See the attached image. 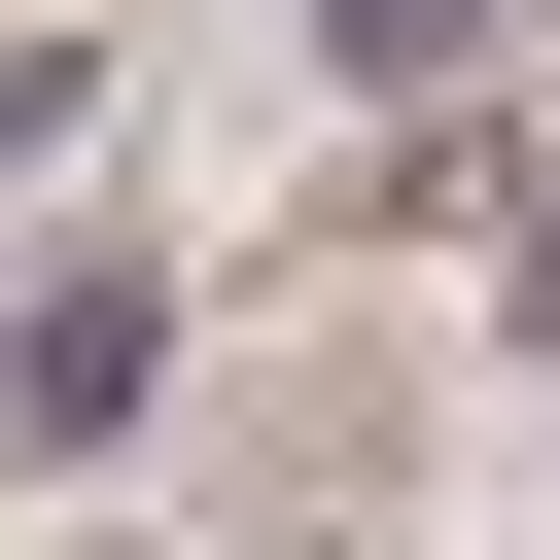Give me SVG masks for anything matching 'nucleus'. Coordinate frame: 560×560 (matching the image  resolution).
<instances>
[{"instance_id": "nucleus-1", "label": "nucleus", "mask_w": 560, "mask_h": 560, "mask_svg": "<svg viewBox=\"0 0 560 560\" xmlns=\"http://www.w3.org/2000/svg\"><path fill=\"white\" fill-rule=\"evenodd\" d=\"M140 420H175V280L140 245H35L0 280V455H140Z\"/></svg>"}, {"instance_id": "nucleus-3", "label": "nucleus", "mask_w": 560, "mask_h": 560, "mask_svg": "<svg viewBox=\"0 0 560 560\" xmlns=\"http://www.w3.org/2000/svg\"><path fill=\"white\" fill-rule=\"evenodd\" d=\"M70 105H105V35H0V175H70Z\"/></svg>"}, {"instance_id": "nucleus-4", "label": "nucleus", "mask_w": 560, "mask_h": 560, "mask_svg": "<svg viewBox=\"0 0 560 560\" xmlns=\"http://www.w3.org/2000/svg\"><path fill=\"white\" fill-rule=\"evenodd\" d=\"M490 280H525V350H560V140H525V175H490Z\"/></svg>"}, {"instance_id": "nucleus-2", "label": "nucleus", "mask_w": 560, "mask_h": 560, "mask_svg": "<svg viewBox=\"0 0 560 560\" xmlns=\"http://www.w3.org/2000/svg\"><path fill=\"white\" fill-rule=\"evenodd\" d=\"M490 35H525V0H315V70H350V105H490Z\"/></svg>"}]
</instances>
